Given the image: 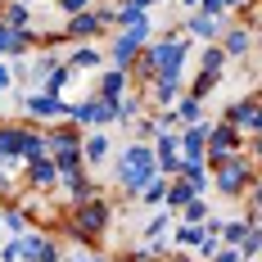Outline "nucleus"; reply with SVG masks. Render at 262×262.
I'll return each instance as SVG.
<instances>
[{"instance_id": "obj_13", "label": "nucleus", "mask_w": 262, "mask_h": 262, "mask_svg": "<svg viewBox=\"0 0 262 262\" xmlns=\"http://www.w3.org/2000/svg\"><path fill=\"white\" fill-rule=\"evenodd\" d=\"M127 91H131V73H122V68H108L104 77H100V86H95V95L108 100V104H118Z\"/></svg>"}, {"instance_id": "obj_16", "label": "nucleus", "mask_w": 262, "mask_h": 262, "mask_svg": "<svg viewBox=\"0 0 262 262\" xmlns=\"http://www.w3.org/2000/svg\"><path fill=\"white\" fill-rule=\"evenodd\" d=\"M81 163H86V167L108 163V131H91V136L81 140Z\"/></svg>"}, {"instance_id": "obj_14", "label": "nucleus", "mask_w": 262, "mask_h": 262, "mask_svg": "<svg viewBox=\"0 0 262 262\" xmlns=\"http://www.w3.org/2000/svg\"><path fill=\"white\" fill-rule=\"evenodd\" d=\"M23 140H27L23 127H0V167L5 163H23Z\"/></svg>"}, {"instance_id": "obj_7", "label": "nucleus", "mask_w": 262, "mask_h": 262, "mask_svg": "<svg viewBox=\"0 0 262 262\" xmlns=\"http://www.w3.org/2000/svg\"><path fill=\"white\" fill-rule=\"evenodd\" d=\"M23 113L27 118H41V122H54V118H68V100L46 95V91H27L23 95Z\"/></svg>"}, {"instance_id": "obj_30", "label": "nucleus", "mask_w": 262, "mask_h": 262, "mask_svg": "<svg viewBox=\"0 0 262 262\" xmlns=\"http://www.w3.org/2000/svg\"><path fill=\"white\" fill-rule=\"evenodd\" d=\"M208 217H212L208 199H190V204H185V208H181V222H199V226H204Z\"/></svg>"}, {"instance_id": "obj_36", "label": "nucleus", "mask_w": 262, "mask_h": 262, "mask_svg": "<svg viewBox=\"0 0 262 262\" xmlns=\"http://www.w3.org/2000/svg\"><path fill=\"white\" fill-rule=\"evenodd\" d=\"M59 9L73 18V14H86V9H91V0H59Z\"/></svg>"}, {"instance_id": "obj_24", "label": "nucleus", "mask_w": 262, "mask_h": 262, "mask_svg": "<svg viewBox=\"0 0 262 262\" xmlns=\"http://www.w3.org/2000/svg\"><path fill=\"white\" fill-rule=\"evenodd\" d=\"M199 104H204V100H194V95H181V100L172 104L177 122H181V127H190V122H204V118H199Z\"/></svg>"}, {"instance_id": "obj_20", "label": "nucleus", "mask_w": 262, "mask_h": 262, "mask_svg": "<svg viewBox=\"0 0 262 262\" xmlns=\"http://www.w3.org/2000/svg\"><path fill=\"white\" fill-rule=\"evenodd\" d=\"M0 23H5V27H14V32H32V14H27V5H23V0H9V5L0 9Z\"/></svg>"}, {"instance_id": "obj_18", "label": "nucleus", "mask_w": 262, "mask_h": 262, "mask_svg": "<svg viewBox=\"0 0 262 262\" xmlns=\"http://www.w3.org/2000/svg\"><path fill=\"white\" fill-rule=\"evenodd\" d=\"M27 181L36 185V190H50L59 181V167H54V158H36V163H27Z\"/></svg>"}, {"instance_id": "obj_9", "label": "nucleus", "mask_w": 262, "mask_h": 262, "mask_svg": "<svg viewBox=\"0 0 262 262\" xmlns=\"http://www.w3.org/2000/svg\"><path fill=\"white\" fill-rule=\"evenodd\" d=\"M222 122H231L239 136H253V122H258V100H253V95L235 100V104L226 108V118H222Z\"/></svg>"}, {"instance_id": "obj_22", "label": "nucleus", "mask_w": 262, "mask_h": 262, "mask_svg": "<svg viewBox=\"0 0 262 262\" xmlns=\"http://www.w3.org/2000/svg\"><path fill=\"white\" fill-rule=\"evenodd\" d=\"M136 118H145V95L140 91L118 100V122H136Z\"/></svg>"}, {"instance_id": "obj_37", "label": "nucleus", "mask_w": 262, "mask_h": 262, "mask_svg": "<svg viewBox=\"0 0 262 262\" xmlns=\"http://www.w3.org/2000/svg\"><path fill=\"white\" fill-rule=\"evenodd\" d=\"M212 262H244L239 258V249H231V244H222V249H217V258Z\"/></svg>"}, {"instance_id": "obj_32", "label": "nucleus", "mask_w": 262, "mask_h": 262, "mask_svg": "<svg viewBox=\"0 0 262 262\" xmlns=\"http://www.w3.org/2000/svg\"><path fill=\"white\" fill-rule=\"evenodd\" d=\"M172 235H177V249H181V244H199V239H204V226H199V222H181Z\"/></svg>"}, {"instance_id": "obj_31", "label": "nucleus", "mask_w": 262, "mask_h": 262, "mask_svg": "<svg viewBox=\"0 0 262 262\" xmlns=\"http://www.w3.org/2000/svg\"><path fill=\"white\" fill-rule=\"evenodd\" d=\"M167 222H172V208H158L149 217V226H145V239H163L167 235Z\"/></svg>"}, {"instance_id": "obj_33", "label": "nucleus", "mask_w": 262, "mask_h": 262, "mask_svg": "<svg viewBox=\"0 0 262 262\" xmlns=\"http://www.w3.org/2000/svg\"><path fill=\"white\" fill-rule=\"evenodd\" d=\"M199 14H208V18H217V23H226L231 0H199Z\"/></svg>"}, {"instance_id": "obj_17", "label": "nucleus", "mask_w": 262, "mask_h": 262, "mask_svg": "<svg viewBox=\"0 0 262 262\" xmlns=\"http://www.w3.org/2000/svg\"><path fill=\"white\" fill-rule=\"evenodd\" d=\"M95 32H104V23H100L95 9H86V14H73V18H68V36H77V41H91Z\"/></svg>"}, {"instance_id": "obj_5", "label": "nucleus", "mask_w": 262, "mask_h": 262, "mask_svg": "<svg viewBox=\"0 0 262 262\" xmlns=\"http://www.w3.org/2000/svg\"><path fill=\"white\" fill-rule=\"evenodd\" d=\"M108 204L104 199H91V204H81V208H73V231H77V239H95L100 231H108Z\"/></svg>"}, {"instance_id": "obj_42", "label": "nucleus", "mask_w": 262, "mask_h": 262, "mask_svg": "<svg viewBox=\"0 0 262 262\" xmlns=\"http://www.w3.org/2000/svg\"><path fill=\"white\" fill-rule=\"evenodd\" d=\"M118 262H145V258H140V253H127V258H118Z\"/></svg>"}, {"instance_id": "obj_15", "label": "nucleus", "mask_w": 262, "mask_h": 262, "mask_svg": "<svg viewBox=\"0 0 262 262\" xmlns=\"http://www.w3.org/2000/svg\"><path fill=\"white\" fill-rule=\"evenodd\" d=\"M177 100H181V77H154L149 81V104L172 108Z\"/></svg>"}, {"instance_id": "obj_44", "label": "nucleus", "mask_w": 262, "mask_h": 262, "mask_svg": "<svg viewBox=\"0 0 262 262\" xmlns=\"http://www.w3.org/2000/svg\"><path fill=\"white\" fill-rule=\"evenodd\" d=\"M167 262H190V258H185V253H172V258H167Z\"/></svg>"}, {"instance_id": "obj_43", "label": "nucleus", "mask_w": 262, "mask_h": 262, "mask_svg": "<svg viewBox=\"0 0 262 262\" xmlns=\"http://www.w3.org/2000/svg\"><path fill=\"white\" fill-rule=\"evenodd\" d=\"M131 5H136V9H149V5H154V0H131Z\"/></svg>"}, {"instance_id": "obj_21", "label": "nucleus", "mask_w": 262, "mask_h": 262, "mask_svg": "<svg viewBox=\"0 0 262 262\" xmlns=\"http://www.w3.org/2000/svg\"><path fill=\"white\" fill-rule=\"evenodd\" d=\"M181 181H190L199 194L212 185V172H208V163H181Z\"/></svg>"}, {"instance_id": "obj_6", "label": "nucleus", "mask_w": 262, "mask_h": 262, "mask_svg": "<svg viewBox=\"0 0 262 262\" xmlns=\"http://www.w3.org/2000/svg\"><path fill=\"white\" fill-rule=\"evenodd\" d=\"M239 149H244V140H239V131L231 127V122H217V127H208V158H204L208 167H217L226 154H239Z\"/></svg>"}, {"instance_id": "obj_23", "label": "nucleus", "mask_w": 262, "mask_h": 262, "mask_svg": "<svg viewBox=\"0 0 262 262\" xmlns=\"http://www.w3.org/2000/svg\"><path fill=\"white\" fill-rule=\"evenodd\" d=\"M249 231H253V222H249V217H235V222H226V226H222V244H231V249H239Z\"/></svg>"}, {"instance_id": "obj_46", "label": "nucleus", "mask_w": 262, "mask_h": 262, "mask_svg": "<svg viewBox=\"0 0 262 262\" xmlns=\"http://www.w3.org/2000/svg\"><path fill=\"white\" fill-rule=\"evenodd\" d=\"M258 46H262V32H258Z\"/></svg>"}, {"instance_id": "obj_10", "label": "nucleus", "mask_w": 262, "mask_h": 262, "mask_svg": "<svg viewBox=\"0 0 262 262\" xmlns=\"http://www.w3.org/2000/svg\"><path fill=\"white\" fill-rule=\"evenodd\" d=\"M18 253H23L27 262H59V249H54L46 235H36V231L18 235Z\"/></svg>"}, {"instance_id": "obj_38", "label": "nucleus", "mask_w": 262, "mask_h": 262, "mask_svg": "<svg viewBox=\"0 0 262 262\" xmlns=\"http://www.w3.org/2000/svg\"><path fill=\"white\" fill-rule=\"evenodd\" d=\"M23 258V253H18V239H14V244H5V249H0V262H18Z\"/></svg>"}, {"instance_id": "obj_29", "label": "nucleus", "mask_w": 262, "mask_h": 262, "mask_svg": "<svg viewBox=\"0 0 262 262\" xmlns=\"http://www.w3.org/2000/svg\"><path fill=\"white\" fill-rule=\"evenodd\" d=\"M131 131H136V145H154V140H158V122H154V118H136Z\"/></svg>"}, {"instance_id": "obj_45", "label": "nucleus", "mask_w": 262, "mask_h": 262, "mask_svg": "<svg viewBox=\"0 0 262 262\" xmlns=\"http://www.w3.org/2000/svg\"><path fill=\"white\" fill-rule=\"evenodd\" d=\"M181 5H185V9H199V0H181Z\"/></svg>"}, {"instance_id": "obj_2", "label": "nucleus", "mask_w": 262, "mask_h": 262, "mask_svg": "<svg viewBox=\"0 0 262 262\" xmlns=\"http://www.w3.org/2000/svg\"><path fill=\"white\" fill-rule=\"evenodd\" d=\"M113 177H118V185H122L127 194H136V199H140V190L158 177L154 145H127V149H122V158L113 163Z\"/></svg>"}, {"instance_id": "obj_26", "label": "nucleus", "mask_w": 262, "mask_h": 262, "mask_svg": "<svg viewBox=\"0 0 262 262\" xmlns=\"http://www.w3.org/2000/svg\"><path fill=\"white\" fill-rule=\"evenodd\" d=\"M167 177H154V181L145 185V190H140V199H145V204H149V208H163V204H167Z\"/></svg>"}, {"instance_id": "obj_8", "label": "nucleus", "mask_w": 262, "mask_h": 262, "mask_svg": "<svg viewBox=\"0 0 262 262\" xmlns=\"http://www.w3.org/2000/svg\"><path fill=\"white\" fill-rule=\"evenodd\" d=\"M177 140H181V158L185 163H204V158H208V122H190V127H181Z\"/></svg>"}, {"instance_id": "obj_39", "label": "nucleus", "mask_w": 262, "mask_h": 262, "mask_svg": "<svg viewBox=\"0 0 262 262\" xmlns=\"http://www.w3.org/2000/svg\"><path fill=\"white\" fill-rule=\"evenodd\" d=\"M249 158H253V167L262 172V136H253V154H249Z\"/></svg>"}, {"instance_id": "obj_19", "label": "nucleus", "mask_w": 262, "mask_h": 262, "mask_svg": "<svg viewBox=\"0 0 262 262\" xmlns=\"http://www.w3.org/2000/svg\"><path fill=\"white\" fill-rule=\"evenodd\" d=\"M190 199H199V190H194L190 181H181V177H172V185H167V204H163V208L181 212L185 204H190Z\"/></svg>"}, {"instance_id": "obj_28", "label": "nucleus", "mask_w": 262, "mask_h": 262, "mask_svg": "<svg viewBox=\"0 0 262 262\" xmlns=\"http://www.w3.org/2000/svg\"><path fill=\"white\" fill-rule=\"evenodd\" d=\"M239 258H244V262H258V258H262V226H253V231L244 235V244H239Z\"/></svg>"}, {"instance_id": "obj_41", "label": "nucleus", "mask_w": 262, "mask_h": 262, "mask_svg": "<svg viewBox=\"0 0 262 262\" xmlns=\"http://www.w3.org/2000/svg\"><path fill=\"white\" fill-rule=\"evenodd\" d=\"M5 194H9V177L0 172V199H5Z\"/></svg>"}, {"instance_id": "obj_35", "label": "nucleus", "mask_w": 262, "mask_h": 262, "mask_svg": "<svg viewBox=\"0 0 262 262\" xmlns=\"http://www.w3.org/2000/svg\"><path fill=\"white\" fill-rule=\"evenodd\" d=\"M5 226L9 235H27V212H5Z\"/></svg>"}, {"instance_id": "obj_40", "label": "nucleus", "mask_w": 262, "mask_h": 262, "mask_svg": "<svg viewBox=\"0 0 262 262\" xmlns=\"http://www.w3.org/2000/svg\"><path fill=\"white\" fill-rule=\"evenodd\" d=\"M9 86H14V73H9V68L0 63V91H9Z\"/></svg>"}, {"instance_id": "obj_25", "label": "nucleus", "mask_w": 262, "mask_h": 262, "mask_svg": "<svg viewBox=\"0 0 262 262\" xmlns=\"http://www.w3.org/2000/svg\"><path fill=\"white\" fill-rule=\"evenodd\" d=\"M100 63H104V54L95 50V46H81V50L68 54V68H73V73H77V68H100Z\"/></svg>"}, {"instance_id": "obj_4", "label": "nucleus", "mask_w": 262, "mask_h": 262, "mask_svg": "<svg viewBox=\"0 0 262 262\" xmlns=\"http://www.w3.org/2000/svg\"><path fill=\"white\" fill-rule=\"evenodd\" d=\"M149 32H154V23H149V14L140 18V23L122 27V36L108 46V68H122V73H131V63L140 59V50H145V41H149Z\"/></svg>"}, {"instance_id": "obj_3", "label": "nucleus", "mask_w": 262, "mask_h": 262, "mask_svg": "<svg viewBox=\"0 0 262 262\" xmlns=\"http://www.w3.org/2000/svg\"><path fill=\"white\" fill-rule=\"evenodd\" d=\"M208 172H212V185H217V194H226V199H244V194H249V185H253V177H258V167H253L249 149H239V154H226L217 167H208Z\"/></svg>"}, {"instance_id": "obj_34", "label": "nucleus", "mask_w": 262, "mask_h": 262, "mask_svg": "<svg viewBox=\"0 0 262 262\" xmlns=\"http://www.w3.org/2000/svg\"><path fill=\"white\" fill-rule=\"evenodd\" d=\"M212 86H217V73H199V81L190 86V95H194V100H204V95H212Z\"/></svg>"}, {"instance_id": "obj_27", "label": "nucleus", "mask_w": 262, "mask_h": 262, "mask_svg": "<svg viewBox=\"0 0 262 262\" xmlns=\"http://www.w3.org/2000/svg\"><path fill=\"white\" fill-rule=\"evenodd\" d=\"M199 63H204V73H217V77H222V68H226V50H222V46L212 41L208 50L199 54Z\"/></svg>"}, {"instance_id": "obj_12", "label": "nucleus", "mask_w": 262, "mask_h": 262, "mask_svg": "<svg viewBox=\"0 0 262 262\" xmlns=\"http://www.w3.org/2000/svg\"><path fill=\"white\" fill-rule=\"evenodd\" d=\"M222 32H226V23H217V18H208V14H199V9L185 14V36H190V41H208L212 46Z\"/></svg>"}, {"instance_id": "obj_11", "label": "nucleus", "mask_w": 262, "mask_h": 262, "mask_svg": "<svg viewBox=\"0 0 262 262\" xmlns=\"http://www.w3.org/2000/svg\"><path fill=\"white\" fill-rule=\"evenodd\" d=\"M222 50H226V59H249V50H253V27L235 23L231 32H222V41H217Z\"/></svg>"}, {"instance_id": "obj_1", "label": "nucleus", "mask_w": 262, "mask_h": 262, "mask_svg": "<svg viewBox=\"0 0 262 262\" xmlns=\"http://www.w3.org/2000/svg\"><path fill=\"white\" fill-rule=\"evenodd\" d=\"M185 59H190V36H163L154 46H145V54L131 63L136 81H154V77H181L185 73Z\"/></svg>"}]
</instances>
